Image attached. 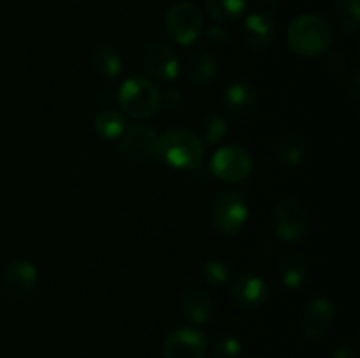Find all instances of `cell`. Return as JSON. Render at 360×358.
Instances as JSON below:
<instances>
[{
    "instance_id": "ffe728a7",
    "label": "cell",
    "mask_w": 360,
    "mask_h": 358,
    "mask_svg": "<svg viewBox=\"0 0 360 358\" xmlns=\"http://www.w3.org/2000/svg\"><path fill=\"white\" fill-rule=\"evenodd\" d=\"M274 157L283 167H295L304 158V140L295 132H283L274 144Z\"/></svg>"
},
{
    "instance_id": "f1b7e54d",
    "label": "cell",
    "mask_w": 360,
    "mask_h": 358,
    "mask_svg": "<svg viewBox=\"0 0 360 358\" xmlns=\"http://www.w3.org/2000/svg\"><path fill=\"white\" fill-rule=\"evenodd\" d=\"M347 93L350 95V97H354V98L359 97V93H360V76H359L357 70L352 74L350 81H347Z\"/></svg>"
},
{
    "instance_id": "d6986e66",
    "label": "cell",
    "mask_w": 360,
    "mask_h": 358,
    "mask_svg": "<svg viewBox=\"0 0 360 358\" xmlns=\"http://www.w3.org/2000/svg\"><path fill=\"white\" fill-rule=\"evenodd\" d=\"M91 70L102 79H112L123 70V60L120 53L109 44H97L90 51Z\"/></svg>"
},
{
    "instance_id": "1f68e13d",
    "label": "cell",
    "mask_w": 360,
    "mask_h": 358,
    "mask_svg": "<svg viewBox=\"0 0 360 358\" xmlns=\"http://www.w3.org/2000/svg\"><path fill=\"white\" fill-rule=\"evenodd\" d=\"M253 2H257L259 6H264V7H274V6H278L281 0H253Z\"/></svg>"
},
{
    "instance_id": "4316f807",
    "label": "cell",
    "mask_w": 360,
    "mask_h": 358,
    "mask_svg": "<svg viewBox=\"0 0 360 358\" xmlns=\"http://www.w3.org/2000/svg\"><path fill=\"white\" fill-rule=\"evenodd\" d=\"M229 39H231V34H229L227 28L221 27V25H214V27H210L206 30V41L217 49L227 46Z\"/></svg>"
},
{
    "instance_id": "ac0fdd59",
    "label": "cell",
    "mask_w": 360,
    "mask_h": 358,
    "mask_svg": "<svg viewBox=\"0 0 360 358\" xmlns=\"http://www.w3.org/2000/svg\"><path fill=\"white\" fill-rule=\"evenodd\" d=\"M278 276L283 286L288 290H295V288L302 286L308 281L309 276V267L308 262L302 255L299 253H285L276 263Z\"/></svg>"
},
{
    "instance_id": "ba28073f",
    "label": "cell",
    "mask_w": 360,
    "mask_h": 358,
    "mask_svg": "<svg viewBox=\"0 0 360 358\" xmlns=\"http://www.w3.org/2000/svg\"><path fill=\"white\" fill-rule=\"evenodd\" d=\"M211 172L225 183H241L253 172V158L245 147H220L211 158Z\"/></svg>"
},
{
    "instance_id": "484cf974",
    "label": "cell",
    "mask_w": 360,
    "mask_h": 358,
    "mask_svg": "<svg viewBox=\"0 0 360 358\" xmlns=\"http://www.w3.org/2000/svg\"><path fill=\"white\" fill-rule=\"evenodd\" d=\"M241 343L232 336H220L214 339L213 353L217 358H239L241 357Z\"/></svg>"
},
{
    "instance_id": "9a60e30c",
    "label": "cell",
    "mask_w": 360,
    "mask_h": 358,
    "mask_svg": "<svg viewBox=\"0 0 360 358\" xmlns=\"http://www.w3.org/2000/svg\"><path fill=\"white\" fill-rule=\"evenodd\" d=\"M231 297L243 309H257L269 297V286L255 274H241L231 283Z\"/></svg>"
},
{
    "instance_id": "30bf717a",
    "label": "cell",
    "mask_w": 360,
    "mask_h": 358,
    "mask_svg": "<svg viewBox=\"0 0 360 358\" xmlns=\"http://www.w3.org/2000/svg\"><path fill=\"white\" fill-rule=\"evenodd\" d=\"M143 63L146 72L158 83H171L179 74V60L164 42H151L144 48Z\"/></svg>"
},
{
    "instance_id": "d6a6232c",
    "label": "cell",
    "mask_w": 360,
    "mask_h": 358,
    "mask_svg": "<svg viewBox=\"0 0 360 358\" xmlns=\"http://www.w3.org/2000/svg\"><path fill=\"white\" fill-rule=\"evenodd\" d=\"M252 358H266V357H252Z\"/></svg>"
},
{
    "instance_id": "4fadbf2b",
    "label": "cell",
    "mask_w": 360,
    "mask_h": 358,
    "mask_svg": "<svg viewBox=\"0 0 360 358\" xmlns=\"http://www.w3.org/2000/svg\"><path fill=\"white\" fill-rule=\"evenodd\" d=\"M257 104V91L253 90L252 84L248 83H232L224 93V109L229 118L236 123H246L255 114Z\"/></svg>"
},
{
    "instance_id": "d4e9b609",
    "label": "cell",
    "mask_w": 360,
    "mask_h": 358,
    "mask_svg": "<svg viewBox=\"0 0 360 358\" xmlns=\"http://www.w3.org/2000/svg\"><path fill=\"white\" fill-rule=\"evenodd\" d=\"M202 277L211 286H221L231 277V270L224 260H207L202 265Z\"/></svg>"
},
{
    "instance_id": "8fae6325",
    "label": "cell",
    "mask_w": 360,
    "mask_h": 358,
    "mask_svg": "<svg viewBox=\"0 0 360 358\" xmlns=\"http://www.w3.org/2000/svg\"><path fill=\"white\" fill-rule=\"evenodd\" d=\"M334 321L333 302L323 297L309 300L299 314V329L308 339H320L329 332Z\"/></svg>"
},
{
    "instance_id": "2e32d148",
    "label": "cell",
    "mask_w": 360,
    "mask_h": 358,
    "mask_svg": "<svg viewBox=\"0 0 360 358\" xmlns=\"http://www.w3.org/2000/svg\"><path fill=\"white\" fill-rule=\"evenodd\" d=\"M179 309L188 321L202 325L210 319L213 304H211V298L206 291L190 286L185 288L179 295Z\"/></svg>"
},
{
    "instance_id": "83f0119b",
    "label": "cell",
    "mask_w": 360,
    "mask_h": 358,
    "mask_svg": "<svg viewBox=\"0 0 360 358\" xmlns=\"http://www.w3.org/2000/svg\"><path fill=\"white\" fill-rule=\"evenodd\" d=\"M160 105H164L169 111H178L183 105V93L178 88H167L160 91Z\"/></svg>"
},
{
    "instance_id": "7a4b0ae2",
    "label": "cell",
    "mask_w": 360,
    "mask_h": 358,
    "mask_svg": "<svg viewBox=\"0 0 360 358\" xmlns=\"http://www.w3.org/2000/svg\"><path fill=\"white\" fill-rule=\"evenodd\" d=\"M287 39L295 55L311 58L329 48L333 42V30L319 14H301L288 27Z\"/></svg>"
},
{
    "instance_id": "3957f363",
    "label": "cell",
    "mask_w": 360,
    "mask_h": 358,
    "mask_svg": "<svg viewBox=\"0 0 360 358\" xmlns=\"http://www.w3.org/2000/svg\"><path fill=\"white\" fill-rule=\"evenodd\" d=\"M118 102L134 119H148L160 109V90L146 77H130L120 86Z\"/></svg>"
},
{
    "instance_id": "e0dca14e",
    "label": "cell",
    "mask_w": 360,
    "mask_h": 358,
    "mask_svg": "<svg viewBox=\"0 0 360 358\" xmlns=\"http://www.w3.org/2000/svg\"><path fill=\"white\" fill-rule=\"evenodd\" d=\"M217 74V56L211 51L197 48L185 58V76L193 84H207Z\"/></svg>"
},
{
    "instance_id": "44dd1931",
    "label": "cell",
    "mask_w": 360,
    "mask_h": 358,
    "mask_svg": "<svg viewBox=\"0 0 360 358\" xmlns=\"http://www.w3.org/2000/svg\"><path fill=\"white\" fill-rule=\"evenodd\" d=\"M333 21L345 34H354L360 25V0H336L333 4Z\"/></svg>"
},
{
    "instance_id": "4dcf8cb0",
    "label": "cell",
    "mask_w": 360,
    "mask_h": 358,
    "mask_svg": "<svg viewBox=\"0 0 360 358\" xmlns=\"http://www.w3.org/2000/svg\"><path fill=\"white\" fill-rule=\"evenodd\" d=\"M333 358H357V353L350 346H338L334 350Z\"/></svg>"
},
{
    "instance_id": "5bb4252c",
    "label": "cell",
    "mask_w": 360,
    "mask_h": 358,
    "mask_svg": "<svg viewBox=\"0 0 360 358\" xmlns=\"http://www.w3.org/2000/svg\"><path fill=\"white\" fill-rule=\"evenodd\" d=\"M276 25L267 14L253 13L241 25V39L252 51L262 53L273 46Z\"/></svg>"
},
{
    "instance_id": "603a6c76",
    "label": "cell",
    "mask_w": 360,
    "mask_h": 358,
    "mask_svg": "<svg viewBox=\"0 0 360 358\" xmlns=\"http://www.w3.org/2000/svg\"><path fill=\"white\" fill-rule=\"evenodd\" d=\"M229 132V123L227 119L224 118L218 112H206V114L200 118V125H199V133H200V140L204 144H210V146H214V144L221 142L225 139Z\"/></svg>"
},
{
    "instance_id": "52a82bcc",
    "label": "cell",
    "mask_w": 360,
    "mask_h": 358,
    "mask_svg": "<svg viewBox=\"0 0 360 358\" xmlns=\"http://www.w3.org/2000/svg\"><path fill=\"white\" fill-rule=\"evenodd\" d=\"M273 230L276 237L283 242H297L308 232V213L297 200L285 199L274 206L273 214Z\"/></svg>"
},
{
    "instance_id": "9c48e42d",
    "label": "cell",
    "mask_w": 360,
    "mask_h": 358,
    "mask_svg": "<svg viewBox=\"0 0 360 358\" xmlns=\"http://www.w3.org/2000/svg\"><path fill=\"white\" fill-rule=\"evenodd\" d=\"M165 358H204L207 351V337L193 326H179L167 333L164 340Z\"/></svg>"
},
{
    "instance_id": "6da1fadb",
    "label": "cell",
    "mask_w": 360,
    "mask_h": 358,
    "mask_svg": "<svg viewBox=\"0 0 360 358\" xmlns=\"http://www.w3.org/2000/svg\"><path fill=\"white\" fill-rule=\"evenodd\" d=\"M157 158L179 171L197 168L204 160V142L185 128H169L158 135Z\"/></svg>"
},
{
    "instance_id": "5b68a950",
    "label": "cell",
    "mask_w": 360,
    "mask_h": 358,
    "mask_svg": "<svg viewBox=\"0 0 360 358\" xmlns=\"http://www.w3.org/2000/svg\"><path fill=\"white\" fill-rule=\"evenodd\" d=\"M165 30L181 46H190L204 30V18L199 7L192 2H178L165 14Z\"/></svg>"
},
{
    "instance_id": "7402d4cb",
    "label": "cell",
    "mask_w": 360,
    "mask_h": 358,
    "mask_svg": "<svg viewBox=\"0 0 360 358\" xmlns=\"http://www.w3.org/2000/svg\"><path fill=\"white\" fill-rule=\"evenodd\" d=\"M95 130L102 139H120L125 126V118L116 109H102L95 116Z\"/></svg>"
},
{
    "instance_id": "7c38bea8",
    "label": "cell",
    "mask_w": 360,
    "mask_h": 358,
    "mask_svg": "<svg viewBox=\"0 0 360 358\" xmlns=\"http://www.w3.org/2000/svg\"><path fill=\"white\" fill-rule=\"evenodd\" d=\"M37 284V269L28 260H14L2 276V290L13 300L30 297Z\"/></svg>"
},
{
    "instance_id": "8992f818",
    "label": "cell",
    "mask_w": 360,
    "mask_h": 358,
    "mask_svg": "<svg viewBox=\"0 0 360 358\" xmlns=\"http://www.w3.org/2000/svg\"><path fill=\"white\" fill-rule=\"evenodd\" d=\"M120 153L136 164H151L157 160L158 133L153 126L134 123L120 135Z\"/></svg>"
},
{
    "instance_id": "cb8c5ba5",
    "label": "cell",
    "mask_w": 360,
    "mask_h": 358,
    "mask_svg": "<svg viewBox=\"0 0 360 358\" xmlns=\"http://www.w3.org/2000/svg\"><path fill=\"white\" fill-rule=\"evenodd\" d=\"M204 4L207 14L220 23L238 20L246 9V0H204Z\"/></svg>"
},
{
    "instance_id": "277c9868",
    "label": "cell",
    "mask_w": 360,
    "mask_h": 358,
    "mask_svg": "<svg viewBox=\"0 0 360 358\" xmlns=\"http://www.w3.org/2000/svg\"><path fill=\"white\" fill-rule=\"evenodd\" d=\"M248 202L241 192L225 190L214 199L211 206V225L218 234L231 237L236 235L246 223Z\"/></svg>"
},
{
    "instance_id": "f546056e",
    "label": "cell",
    "mask_w": 360,
    "mask_h": 358,
    "mask_svg": "<svg viewBox=\"0 0 360 358\" xmlns=\"http://www.w3.org/2000/svg\"><path fill=\"white\" fill-rule=\"evenodd\" d=\"M347 62L348 60L341 55V51H334L330 53V55H327V65L334 70H340Z\"/></svg>"
}]
</instances>
